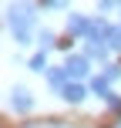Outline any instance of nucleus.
Wrapping results in <instances>:
<instances>
[{"label": "nucleus", "mask_w": 121, "mask_h": 128, "mask_svg": "<svg viewBox=\"0 0 121 128\" xmlns=\"http://www.w3.org/2000/svg\"><path fill=\"white\" fill-rule=\"evenodd\" d=\"M40 10H64V4L61 0H44V4H37Z\"/></svg>", "instance_id": "obj_13"}, {"label": "nucleus", "mask_w": 121, "mask_h": 128, "mask_svg": "<svg viewBox=\"0 0 121 128\" xmlns=\"http://www.w3.org/2000/svg\"><path fill=\"white\" fill-rule=\"evenodd\" d=\"M61 98H64V101H67V104H81L84 98H88V88H84L81 81H71L67 88L61 91Z\"/></svg>", "instance_id": "obj_5"}, {"label": "nucleus", "mask_w": 121, "mask_h": 128, "mask_svg": "<svg viewBox=\"0 0 121 128\" xmlns=\"http://www.w3.org/2000/svg\"><path fill=\"white\" fill-rule=\"evenodd\" d=\"M108 54H111V47H104V44H88V47H84V58L104 64V68H108Z\"/></svg>", "instance_id": "obj_7"}, {"label": "nucleus", "mask_w": 121, "mask_h": 128, "mask_svg": "<svg viewBox=\"0 0 121 128\" xmlns=\"http://www.w3.org/2000/svg\"><path fill=\"white\" fill-rule=\"evenodd\" d=\"M27 68L37 71V74H47V71H51V68H47V54H44V51H37L30 61H27Z\"/></svg>", "instance_id": "obj_10"}, {"label": "nucleus", "mask_w": 121, "mask_h": 128, "mask_svg": "<svg viewBox=\"0 0 121 128\" xmlns=\"http://www.w3.org/2000/svg\"><path fill=\"white\" fill-rule=\"evenodd\" d=\"M104 78H108L111 84H115V81H121V68H118V64H108V68H104Z\"/></svg>", "instance_id": "obj_12"}, {"label": "nucleus", "mask_w": 121, "mask_h": 128, "mask_svg": "<svg viewBox=\"0 0 121 128\" xmlns=\"http://www.w3.org/2000/svg\"><path fill=\"white\" fill-rule=\"evenodd\" d=\"M47 81H51V88H67V84H71V78H67V71H64V68H51V71H47Z\"/></svg>", "instance_id": "obj_8"}, {"label": "nucleus", "mask_w": 121, "mask_h": 128, "mask_svg": "<svg viewBox=\"0 0 121 128\" xmlns=\"http://www.w3.org/2000/svg\"><path fill=\"white\" fill-rule=\"evenodd\" d=\"M108 47H111V51H121V27H111V34H108Z\"/></svg>", "instance_id": "obj_11"}, {"label": "nucleus", "mask_w": 121, "mask_h": 128, "mask_svg": "<svg viewBox=\"0 0 121 128\" xmlns=\"http://www.w3.org/2000/svg\"><path fill=\"white\" fill-rule=\"evenodd\" d=\"M88 88H91V94L104 98V101H108V98L115 94V91H111V81H108V78H104V74H94V78H91V81H88Z\"/></svg>", "instance_id": "obj_6"}, {"label": "nucleus", "mask_w": 121, "mask_h": 128, "mask_svg": "<svg viewBox=\"0 0 121 128\" xmlns=\"http://www.w3.org/2000/svg\"><path fill=\"white\" fill-rule=\"evenodd\" d=\"M88 27H91V17H81V14L67 17V34L71 37H88Z\"/></svg>", "instance_id": "obj_4"}, {"label": "nucleus", "mask_w": 121, "mask_h": 128, "mask_svg": "<svg viewBox=\"0 0 121 128\" xmlns=\"http://www.w3.org/2000/svg\"><path fill=\"white\" fill-rule=\"evenodd\" d=\"M10 108L20 111V115H27V111L34 108V98H30V91H27L24 84H17V88L10 91Z\"/></svg>", "instance_id": "obj_3"}, {"label": "nucleus", "mask_w": 121, "mask_h": 128, "mask_svg": "<svg viewBox=\"0 0 121 128\" xmlns=\"http://www.w3.org/2000/svg\"><path fill=\"white\" fill-rule=\"evenodd\" d=\"M64 71H67L71 81H84V78L91 74V61L84 58V54H67V58H64Z\"/></svg>", "instance_id": "obj_2"}, {"label": "nucleus", "mask_w": 121, "mask_h": 128, "mask_svg": "<svg viewBox=\"0 0 121 128\" xmlns=\"http://www.w3.org/2000/svg\"><path fill=\"white\" fill-rule=\"evenodd\" d=\"M37 44H40V51L47 54V51H51V47H57L61 40L54 37V30H37Z\"/></svg>", "instance_id": "obj_9"}, {"label": "nucleus", "mask_w": 121, "mask_h": 128, "mask_svg": "<svg viewBox=\"0 0 121 128\" xmlns=\"http://www.w3.org/2000/svg\"><path fill=\"white\" fill-rule=\"evenodd\" d=\"M108 104H111L115 111H121V98H118V94H111V98H108Z\"/></svg>", "instance_id": "obj_14"}, {"label": "nucleus", "mask_w": 121, "mask_h": 128, "mask_svg": "<svg viewBox=\"0 0 121 128\" xmlns=\"http://www.w3.org/2000/svg\"><path fill=\"white\" fill-rule=\"evenodd\" d=\"M37 4H10L7 7V30H10L13 44L17 47H27L30 44V27L37 20Z\"/></svg>", "instance_id": "obj_1"}]
</instances>
